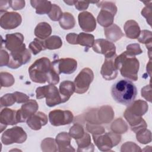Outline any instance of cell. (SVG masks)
<instances>
[{
    "instance_id": "6da1fadb",
    "label": "cell",
    "mask_w": 152,
    "mask_h": 152,
    "mask_svg": "<svg viewBox=\"0 0 152 152\" xmlns=\"http://www.w3.org/2000/svg\"><path fill=\"white\" fill-rule=\"evenodd\" d=\"M30 79L37 83L48 82L55 85L59 81V74L53 69L52 62L46 57L37 59L28 68Z\"/></svg>"
},
{
    "instance_id": "7a4b0ae2",
    "label": "cell",
    "mask_w": 152,
    "mask_h": 152,
    "mask_svg": "<svg viewBox=\"0 0 152 152\" xmlns=\"http://www.w3.org/2000/svg\"><path fill=\"white\" fill-rule=\"evenodd\" d=\"M111 94L116 102L129 106L134 101L137 90L132 81L128 80H120L112 86Z\"/></svg>"
},
{
    "instance_id": "3957f363",
    "label": "cell",
    "mask_w": 152,
    "mask_h": 152,
    "mask_svg": "<svg viewBox=\"0 0 152 152\" xmlns=\"http://www.w3.org/2000/svg\"><path fill=\"white\" fill-rule=\"evenodd\" d=\"M115 66L125 78L137 81L139 70V61L135 56L124 52L115 59Z\"/></svg>"
},
{
    "instance_id": "277c9868",
    "label": "cell",
    "mask_w": 152,
    "mask_h": 152,
    "mask_svg": "<svg viewBox=\"0 0 152 152\" xmlns=\"http://www.w3.org/2000/svg\"><path fill=\"white\" fill-rule=\"evenodd\" d=\"M36 93L37 99L45 97L46 104L49 107L62 103L59 91L54 85L49 84L43 87H39L36 88Z\"/></svg>"
},
{
    "instance_id": "5b68a950",
    "label": "cell",
    "mask_w": 152,
    "mask_h": 152,
    "mask_svg": "<svg viewBox=\"0 0 152 152\" xmlns=\"http://www.w3.org/2000/svg\"><path fill=\"white\" fill-rule=\"evenodd\" d=\"M98 7L102 9L97 16L98 23L103 27H109L113 24V18L117 11L114 3L107 1H99Z\"/></svg>"
},
{
    "instance_id": "8992f818",
    "label": "cell",
    "mask_w": 152,
    "mask_h": 152,
    "mask_svg": "<svg viewBox=\"0 0 152 152\" xmlns=\"http://www.w3.org/2000/svg\"><path fill=\"white\" fill-rule=\"evenodd\" d=\"M100 134L93 135V140L101 151H109L113 147L116 145L121 141V136L117 133L107 132L104 134Z\"/></svg>"
},
{
    "instance_id": "52a82bcc",
    "label": "cell",
    "mask_w": 152,
    "mask_h": 152,
    "mask_svg": "<svg viewBox=\"0 0 152 152\" xmlns=\"http://www.w3.org/2000/svg\"><path fill=\"white\" fill-rule=\"evenodd\" d=\"M93 78L94 74L92 70L89 68H83L74 80L75 92L78 94L86 93L88 90Z\"/></svg>"
},
{
    "instance_id": "ba28073f",
    "label": "cell",
    "mask_w": 152,
    "mask_h": 152,
    "mask_svg": "<svg viewBox=\"0 0 152 152\" xmlns=\"http://www.w3.org/2000/svg\"><path fill=\"white\" fill-rule=\"evenodd\" d=\"M27 134L21 127L15 126L6 130L2 135L1 141L5 145L22 143L26 140Z\"/></svg>"
},
{
    "instance_id": "9c48e42d",
    "label": "cell",
    "mask_w": 152,
    "mask_h": 152,
    "mask_svg": "<svg viewBox=\"0 0 152 152\" xmlns=\"http://www.w3.org/2000/svg\"><path fill=\"white\" fill-rule=\"evenodd\" d=\"M52 66L58 74L61 73L71 74L76 70L77 62L72 58H62L53 61Z\"/></svg>"
},
{
    "instance_id": "30bf717a",
    "label": "cell",
    "mask_w": 152,
    "mask_h": 152,
    "mask_svg": "<svg viewBox=\"0 0 152 152\" xmlns=\"http://www.w3.org/2000/svg\"><path fill=\"white\" fill-rule=\"evenodd\" d=\"M73 114L69 110L56 109L49 113V119L51 125L61 126L69 124L73 121Z\"/></svg>"
},
{
    "instance_id": "8fae6325",
    "label": "cell",
    "mask_w": 152,
    "mask_h": 152,
    "mask_svg": "<svg viewBox=\"0 0 152 152\" xmlns=\"http://www.w3.org/2000/svg\"><path fill=\"white\" fill-rule=\"evenodd\" d=\"M23 42L24 36L20 33L8 34L5 40V46L11 52L22 50L26 49Z\"/></svg>"
},
{
    "instance_id": "7c38bea8",
    "label": "cell",
    "mask_w": 152,
    "mask_h": 152,
    "mask_svg": "<svg viewBox=\"0 0 152 152\" xmlns=\"http://www.w3.org/2000/svg\"><path fill=\"white\" fill-rule=\"evenodd\" d=\"M30 58L31 54L27 49L17 52H11L9 62L7 66L11 68L16 69L22 65L26 64L30 61Z\"/></svg>"
},
{
    "instance_id": "4fadbf2b",
    "label": "cell",
    "mask_w": 152,
    "mask_h": 152,
    "mask_svg": "<svg viewBox=\"0 0 152 152\" xmlns=\"http://www.w3.org/2000/svg\"><path fill=\"white\" fill-rule=\"evenodd\" d=\"M22 18L20 14L15 12H5L1 14L0 25L4 29H13L20 25Z\"/></svg>"
},
{
    "instance_id": "5bb4252c",
    "label": "cell",
    "mask_w": 152,
    "mask_h": 152,
    "mask_svg": "<svg viewBox=\"0 0 152 152\" xmlns=\"http://www.w3.org/2000/svg\"><path fill=\"white\" fill-rule=\"evenodd\" d=\"M93 49L96 53L103 54L105 58L112 57L116 54L115 45L106 39H100L96 40L93 46Z\"/></svg>"
},
{
    "instance_id": "9a60e30c",
    "label": "cell",
    "mask_w": 152,
    "mask_h": 152,
    "mask_svg": "<svg viewBox=\"0 0 152 152\" xmlns=\"http://www.w3.org/2000/svg\"><path fill=\"white\" fill-rule=\"evenodd\" d=\"M39 106L36 101L28 100V102L21 106L20 109L17 110V118L18 122H24L38 109Z\"/></svg>"
},
{
    "instance_id": "2e32d148",
    "label": "cell",
    "mask_w": 152,
    "mask_h": 152,
    "mask_svg": "<svg viewBox=\"0 0 152 152\" xmlns=\"http://www.w3.org/2000/svg\"><path fill=\"white\" fill-rule=\"evenodd\" d=\"M117 55L115 54L112 57L105 58L104 62L102 66L100 74L103 78L111 80L116 78L118 75V69L115 66V59Z\"/></svg>"
},
{
    "instance_id": "e0dca14e",
    "label": "cell",
    "mask_w": 152,
    "mask_h": 152,
    "mask_svg": "<svg viewBox=\"0 0 152 152\" xmlns=\"http://www.w3.org/2000/svg\"><path fill=\"white\" fill-rule=\"evenodd\" d=\"M78 23L81 28L86 32H91L96 27L95 18L91 13L84 11L78 14Z\"/></svg>"
},
{
    "instance_id": "ac0fdd59",
    "label": "cell",
    "mask_w": 152,
    "mask_h": 152,
    "mask_svg": "<svg viewBox=\"0 0 152 152\" xmlns=\"http://www.w3.org/2000/svg\"><path fill=\"white\" fill-rule=\"evenodd\" d=\"M1 132H2L4 128L7 125H13L18 123L17 118V110H12L8 108H5L1 112Z\"/></svg>"
},
{
    "instance_id": "d6986e66",
    "label": "cell",
    "mask_w": 152,
    "mask_h": 152,
    "mask_svg": "<svg viewBox=\"0 0 152 152\" xmlns=\"http://www.w3.org/2000/svg\"><path fill=\"white\" fill-rule=\"evenodd\" d=\"M26 122L31 129L39 130L47 124L48 118L44 113L38 112L31 115Z\"/></svg>"
},
{
    "instance_id": "ffe728a7",
    "label": "cell",
    "mask_w": 152,
    "mask_h": 152,
    "mask_svg": "<svg viewBox=\"0 0 152 152\" xmlns=\"http://www.w3.org/2000/svg\"><path fill=\"white\" fill-rule=\"evenodd\" d=\"M75 87L74 83L70 81H64L59 86V93L61 97L62 102L65 103L69 100L70 97L75 91Z\"/></svg>"
},
{
    "instance_id": "44dd1931",
    "label": "cell",
    "mask_w": 152,
    "mask_h": 152,
    "mask_svg": "<svg viewBox=\"0 0 152 152\" xmlns=\"http://www.w3.org/2000/svg\"><path fill=\"white\" fill-rule=\"evenodd\" d=\"M70 135L66 132H61L56 137V142L59 148L58 151H75L70 145Z\"/></svg>"
},
{
    "instance_id": "7402d4cb",
    "label": "cell",
    "mask_w": 152,
    "mask_h": 152,
    "mask_svg": "<svg viewBox=\"0 0 152 152\" xmlns=\"http://www.w3.org/2000/svg\"><path fill=\"white\" fill-rule=\"evenodd\" d=\"M126 36L130 39H137L140 34V28L138 23L134 20H128L124 25Z\"/></svg>"
},
{
    "instance_id": "603a6c76",
    "label": "cell",
    "mask_w": 152,
    "mask_h": 152,
    "mask_svg": "<svg viewBox=\"0 0 152 152\" xmlns=\"http://www.w3.org/2000/svg\"><path fill=\"white\" fill-rule=\"evenodd\" d=\"M31 6L36 9V12L38 14H49L51 11L52 4L48 1H30Z\"/></svg>"
},
{
    "instance_id": "cb8c5ba5",
    "label": "cell",
    "mask_w": 152,
    "mask_h": 152,
    "mask_svg": "<svg viewBox=\"0 0 152 152\" xmlns=\"http://www.w3.org/2000/svg\"><path fill=\"white\" fill-rule=\"evenodd\" d=\"M52 33L51 26L46 22L39 23L35 28L34 35L40 39L48 38Z\"/></svg>"
},
{
    "instance_id": "d4e9b609",
    "label": "cell",
    "mask_w": 152,
    "mask_h": 152,
    "mask_svg": "<svg viewBox=\"0 0 152 152\" xmlns=\"http://www.w3.org/2000/svg\"><path fill=\"white\" fill-rule=\"evenodd\" d=\"M104 31L106 37L114 42L120 39L124 35L121 28L115 24H112L109 27L105 28Z\"/></svg>"
},
{
    "instance_id": "484cf974",
    "label": "cell",
    "mask_w": 152,
    "mask_h": 152,
    "mask_svg": "<svg viewBox=\"0 0 152 152\" xmlns=\"http://www.w3.org/2000/svg\"><path fill=\"white\" fill-rule=\"evenodd\" d=\"M94 43V37L91 34L80 33L77 36V44L87 48H91Z\"/></svg>"
},
{
    "instance_id": "4316f807",
    "label": "cell",
    "mask_w": 152,
    "mask_h": 152,
    "mask_svg": "<svg viewBox=\"0 0 152 152\" xmlns=\"http://www.w3.org/2000/svg\"><path fill=\"white\" fill-rule=\"evenodd\" d=\"M75 22L73 15L69 12L64 13L61 18L59 20L60 26L65 30L73 28L75 26Z\"/></svg>"
},
{
    "instance_id": "83f0119b",
    "label": "cell",
    "mask_w": 152,
    "mask_h": 152,
    "mask_svg": "<svg viewBox=\"0 0 152 152\" xmlns=\"http://www.w3.org/2000/svg\"><path fill=\"white\" fill-rule=\"evenodd\" d=\"M46 49L53 50L59 49L62 45L61 38L57 36H52L45 41Z\"/></svg>"
},
{
    "instance_id": "f1b7e54d",
    "label": "cell",
    "mask_w": 152,
    "mask_h": 152,
    "mask_svg": "<svg viewBox=\"0 0 152 152\" xmlns=\"http://www.w3.org/2000/svg\"><path fill=\"white\" fill-rule=\"evenodd\" d=\"M29 48L34 55H36L40 51L46 49L45 41L38 38H35L33 41L30 43Z\"/></svg>"
},
{
    "instance_id": "f546056e",
    "label": "cell",
    "mask_w": 152,
    "mask_h": 152,
    "mask_svg": "<svg viewBox=\"0 0 152 152\" xmlns=\"http://www.w3.org/2000/svg\"><path fill=\"white\" fill-rule=\"evenodd\" d=\"M151 31L148 30H142L140 32V34L138 37V40L146 45L147 48L149 49V52H151Z\"/></svg>"
},
{
    "instance_id": "4dcf8cb0",
    "label": "cell",
    "mask_w": 152,
    "mask_h": 152,
    "mask_svg": "<svg viewBox=\"0 0 152 152\" xmlns=\"http://www.w3.org/2000/svg\"><path fill=\"white\" fill-rule=\"evenodd\" d=\"M76 142L78 145V151H83L84 148H88L90 147V145H93L91 144V139L89 134L86 132L84 133V135L83 137L76 140Z\"/></svg>"
},
{
    "instance_id": "1f68e13d",
    "label": "cell",
    "mask_w": 152,
    "mask_h": 152,
    "mask_svg": "<svg viewBox=\"0 0 152 152\" xmlns=\"http://www.w3.org/2000/svg\"><path fill=\"white\" fill-rule=\"evenodd\" d=\"M137 134V140L142 144H147L151 141V132L145 129H142Z\"/></svg>"
},
{
    "instance_id": "d6a6232c",
    "label": "cell",
    "mask_w": 152,
    "mask_h": 152,
    "mask_svg": "<svg viewBox=\"0 0 152 152\" xmlns=\"http://www.w3.org/2000/svg\"><path fill=\"white\" fill-rule=\"evenodd\" d=\"M84 133L85 132L83 126L79 124H75L71 128L69 135L70 137L74 138V139L78 140L83 137L84 135Z\"/></svg>"
},
{
    "instance_id": "836d02e7",
    "label": "cell",
    "mask_w": 152,
    "mask_h": 152,
    "mask_svg": "<svg viewBox=\"0 0 152 152\" xmlns=\"http://www.w3.org/2000/svg\"><path fill=\"white\" fill-rule=\"evenodd\" d=\"M1 87H10L14 83L13 76L8 72H1Z\"/></svg>"
},
{
    "instance_id": "e575fe53",
    "label": "cell",
    "mask_w": 152,
    "mask_h": 152,
    "mask_svg": "<svg viewBox=\"0 0 152 152\" xmlns=\"http://www.w3.org/2000/svg\"><path fill=\"white\" fill-rule=\"evenodd\" d=\"M62 15L60 7L56 4H52L51 11L48 14L49 18L53 21H58L61 18Z\"/></svg>"
},
{
    "instance_id": "d590c367",
    "label": "cell",
    "mask_w": 152,
    "mask_h": 152,
    "mask_svg": "<svg viewBox=\"0 0 152 152\" xmlns=\"http://www.w3.org/2000/svg\"><path fill=\"white\" fill-rule=\"evenodd\" d=\"M16 102L15 97L14 94H7L1 98V106H9L12 105Z\"/></svg>"
},
{
    "instance_id": "8d00e7d4",
    "label": "cell",
    "mask_w": 152,
    "mask_h": 152,
    "mask_svg": "<svg viewBox=\"0 0 152 152\" xmlns=\"http://www.w3.org/2000/svg\"><path fill=\"white\" fill-rule=\"evenodd\" d=\"M126 52L132 55H137L141 54L142 52V50H141L140 45L138 44L135 43V44H131L126 47Z\"/></svg>"
},
{
    "instance_id": "74e56055",
    "label": "cell",
    "mask_w": 152,
    "mask_h": 152,
    "mask_svg": "<svg viewBox=\"0 0 152 152\" xmlns=\"http://www.w3.org/2000/svg\"><path fill=\"white\" fill-rule=\"evenodd\" d=\"M14 10H18L22 9L25 6L24 1H10L9 6Z\"/></svg>"
},
{
    "instance_id": "f35d334b",
    "label": "cell",
    "mask_w": 152,
    "mask_h": 152,
    "mask_svg": "<svg viewBox=\"0 0 152 152\" xmlns=\"http://www.w3.org/2000/svg\"><path fill=\"white\" fill-rule=\"evenodd\" d=\"M13 94L15 96L16 102L18 103H24V102L28 101L29 99L28 96H27L26 94H24V93H22L20 92H18V91H15Z\"/></svg>"
},
{
    "instance_id": "ab89813d",
    "label": "cell",
    "mask_w": 152,
    "mask_h": 152,
    "mask_svg": "<svg viewBox=\"0 0 152 152\" xmlns=\"http://www.w3.org/2000/svg\"><path fill=\"white\" fill-rule=\"evenodd\" d=\"M151 4L146 5L145 7H144L143 8V10L141 11V15H143L144 17L146 18L147 19V21L149 25L151 26V20L148 18V15H149L150 17L151 18Z\"/></svg>"
},
{
    "instance_id": "60d3db41",
    "label": "cell",
    "mask_w": 152,
    "mask_h": 152,
    "mask_svg": "<svg viewBox=\"0 0 152 152\" xmlns=\"http://www.w3.org/2000/svg\"><path fill=\"white\" fill-rule=\"evenodd\" d=\"M10 59V55L8 53L4 50L1 51V66L4 65H8Z\"/></svg>"
},
{
    "instance_id": "b9f144b4",
    "label": "cell",
    "mask_w": 152,
    "mask_h": 152,
    "mask_svg": "<svg viewBox=\"0 0 152 152\" xmlns=\"http://www.w3.org/2000/svg\"><path fill=\"white\" fill-rule=\"evenodd\" d=\"M89 3H90V2L83 1H75V2H74L75 8L78 10H80V11L86 10L88 7Z\"/></svg>"
},
{
    "instance_id": "7bdbcfd3",
    "label": "cell",
    "mask_w": 152,
    "mask_h": 152,
    "mask_svg": "<svg viewBox=\"0 0 152 152\" xmlns=\"http://www.w3.org/2000/svg\"><path fill=\"white\" fill-rule=\"evenodd\" d=\"M150 90H151V88L150 85L146 86L141 90V96L150 102H151V93H148V91Z\"/></svg>"
},
{
    "instance_id": "ee69618b",
    "label": "cell",
    "mask_w": 152,
    "mask_h": 152,
    "mask_svg": "<svg viewBox=\"0 0 152 152\" xmlns=\"http://www.w3.org/2000/svg\"><path fill=\"white\" fill-rule=\"evenodd\" d=\"M77 36L78 34L74 33H69L66 36V40L70 44L76 45L77 44Z\"/></svg>"
},
{
    "instance_id": "f6af8a7d",
    "label": "cell",
    "mask_w": 152,
    "mask_h": 152,
    "mask_svg": "<svg viewBox=\"0 0 152 152\" xmlns=\"http://www.w3.org/2000/svg\"><path fill=\"white\" fill-rule=\"evenodd\" d=\"M65 3L68 4L69 5H72L73 4H74V2L75 1H64Z\"/></svg>"
}]
</instances>
